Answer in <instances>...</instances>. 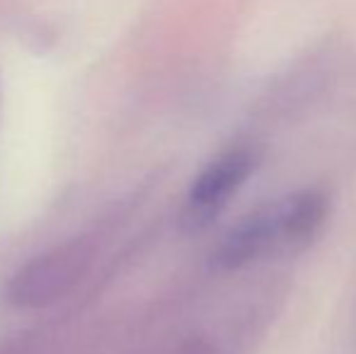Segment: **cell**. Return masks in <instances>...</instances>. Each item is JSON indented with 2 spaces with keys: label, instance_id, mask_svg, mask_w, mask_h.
Wrapping results in <instances>:
<instances>
[{
  "label": "cell",
  "instance_id": "cell-1",
  "mask_svg": "<svg viewBox=\"0 0 356 354\" xmlns=\"http://www.w3.org/2000/svg\"><path fill=\"white\" fill-rule=\"evenodd\" d=\"M330 202L320 189H296L240 218L216 248V267L233 272L264 257H289L313 246L327 221Z\"/></svg>",
  "mask_w": 356,
  "mask_h": 354
},
{
  "label": "cell",
  "instance_id": "cell-2",
  "mask_svg": "<svg viewBox=\"0 0 356 354\" xmlns=\"http://www.w3.org/2000/svg\"><path fill=\"white\" fill-rule=\"evenodd\" d=\"M259 156L248 146H235L216 156L192 182L182 211V226L187 231H202L230 204L238 189L252 177Z\"/></svg>",
  "mask_w": 356,
  "mask_h": 354
},
{
  "label": "cell",
  "instance_id": "cell-3",
  "mask_svg": "<svg viewBox=\"0 0 356 354\" xmlns=\"http://www.w3.org/2000/svg\"><path fill=\"white\" fill-rule=\"evenodd\" d=\"M88 265L90 252L83 243L54 248L19 269L10 287V298L17 306H47L66 296L80 282Z\"/></svg>",
  "mask_w": 356,
  "mask_h": 354
}]
</instances>
